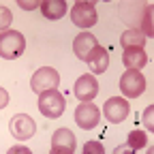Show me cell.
<instances>
[{
  "label": "cell",
  "mask_w": 154,
  "mask_h": 154,
  "mask_svg": "<svg viewBox=\"0 0 154 154\" xmlns=\"http://www.w3.org/2000/svg\"><path fill=\"white\" fill-rule=\"evenodd\" d=\"M26 49V38L17 30H7L0 34V56L5 60H15L24 54Z\"/></svg>",
  "instance_id": "cell-1"
},
{
  "label": "cell",
  "mask_w": 154,
  "mask_h": 154,
  "mask_svg": "<svg viewBox=\"0 0 154 154\" xmlns=\"http://www.w3.org/2000/svg\"><path fill=\"white\" fill-rule=\"evenodd\" d=\"M64 107H66V99L58 92V90H49V92H43L38 94V109L45 118H60L64 113Z\"/></svg>",
  "instance_id": "cell-2"
},
{
  "label": "cell",
  "mask_w": 154,
  "mask_h": 154,
  "mask_svg": "<svg viewBox=\"0 0 154 154\" xmlns=\"http://www.w3.org/2000/svg\"><path fill=\"white\" fill-rule=\"evenodd\" d=\"M58 84H60V75H58V71L51 69V66L38 69V71L32 75V79H30V88H32L36 94H43V92L56 90Z\"/></svg>",
  "instance_id": "cell-3"
},
{
  "label": "cell",
  "mask_w": 154,
  "mask_h": 154,
  "mask_svg": "<svg viewBox=\"0 0 154 154\" xmlns=\"http://www.w3.org/2000/svg\"><path fill=\"white\" fill-rule=\"evenodd\" d=\"M120 90L126 99H137L146 92V77L139 71L126 69V73L120 77Z\"/></svg>",
  "instance_id": "cell-4"
},
{
  "label": "cell",
  "mask_w": 154,
  "mask_h": 154,
  "mask_svg": "<svg viewBox=\"0 0 154 154\" xmlns=\"http://www.w3.org/2000/svg\"><path fill=\"white\" fill-rule=\"evenodd\" d=\"M99 118H101V109L96 107L92 101L77 105V109H75V122L84 131H92L96 124H99Z\"/></svg>",
  "instance_id": "cell-5"
},
{
  "label": "cell",
  "mask_w": 154,
  "mask_h": 154,
  "mask_svg": "<svg viewBox=\"0 0 154 154\" xmlns=\"http://www.w3.org/2000/svg\"><path fill=\"white\" fill-rule=\"evenodd\" d=\"M71 19H73V24L79 26V28L94 26L96 19H99L94 2H75V7L71 9Z\"/></svg>",
  "instance_id": "cell-6"
},
{
  "label": "cell",
  "mask_w": 154,
  "mask_h": 154,
  "mask_svg": "<svg viewBox=\"0 0 154 154\" xmlns=\"http://www.w3.org/2000/svg\"><path fill=\"white\" fill-rule=\"evenodd\" d=\"M103 113H105V118H107L111 124H118V122L126 120V118H128V113H131L128 101L122 99V96H113V99H107L105 105H103Z\"/></svg>",
  "instance_id": "cell-7"
},
{
  "label": "cell",
  "mask_w": 154,
  "mask_h": 154,
  "mask_svg": "<svg viewBox=\"0 0 154 154\" xmlns=\"http://www.w3.org/2000/svg\"><path fill=\"white\" fill-rule=\"evenodd\" d=\"M73 90H75V96L82 103H88V101H94L96 94H99V82H96L94 75H82L79 79L75 82Z\"/></svg>",
  "instance_id": "cell-8"
},
{
  "label": "cell",
  "mask_w": 154,
  "mask_h": 154,
  "mask_svg": "<svg viewBox=\"0 0 154 154\" xmlns=\"http://www.w3.org/2000/svg\"><path fill=\"white\" fill-rule=\"evenodd\" d=\"M9 128H11V135L15 139H30L32 135H34V131H36V124H34V120L30 118V116H26V113H19V116H15V118L9 122Z\"/></svg>",
  "instance_id": "cell-9"
},
{
  "label": "cell",
  "mask_w": 154,
  "mask_h": 154,
  "mask_svg": "<svg viewBox=\"0 0 154 154\" xmlns=\"http://www.w3.org/2000/svg\"><path fill=\"white\" fill-rule=\"evenodd\" d=\"M51 152L54 154H73L75 152V135L69 128H58L51 135Z\"/></svg>",
  "instance_id": "cell-10"
},
{
  "label": "cell",
  "mask_w": 154,
  "mask_h": 154,
  "mask_svg": "<svg viewBox=\"0 0 154 154\" xmlns=\"http://www.w3.org/2000/svg\"><path fill=\"white\" fill-rule=\"evenodd\" d=\"M86 64L90 66L92 75H101V73H105L107 66H109V51H107L105 47H101V45H96V47L90 51Z\"/></svg>",
  "instance_id": "cell-11"
},
{
  "label": "cell",
  "mask_w": 154,
  "mask_h": 154,
  "mask_svg": "<svg viewBox=\"0 0 154 154\" xmlns=\"http://www.w3.org/2000/svg\"><path fill=\"white\" fill-rule=\"evenodd\" d=\"M99 45V41H96V36L94 34H90V32H82L79 36L73 41V49H75V56L79 58V60H88V56H90V51Z\"/></svg>",
  "instance_id": "cell-12"
},
{
  "label": "cell",
  "mask_w": 154,
  "mask_h": 154,
  "mask_svg": "<svg viewBox=\"0 0 154 154\" xmlns=\"http://www.w3.org/2000/svg\"><path fill=\"white\" fill-rule=\"evenodd\" d=\"M122 62H124L126 69L139 71L148 64V54L143 51V47H126L124 54H122Z\"/></svg>",
  "instance_id": "cell-13"
},
{
  "label": "cell",
  "mask_w": 154,
  "mask_h": 154,
  "mask_svg": "<svg viewBox=\"0 0 154 154\" xmlns=\"http://www.w3.org/2000/svg\"><path fill=\"white\" fill-rule=\"evenodd\" d=\"M38 9H41L43 17H47V19H60L66 13V2L64 0H43Z\"/></svg>",
  "instance_id": "cell-14"
},
{
  "label": "cell",
  "mask_w": 154,
  "mask_h": 154,
  "mask_svg": "<svg viewBox=\"0 0 154 154\" xmlns=\"http://www.w3.org/2000/svg\"><path fill=\"white\" fill-rule=\"evenodd\" d=\"M120 43H122L124 49H126V47H141V45L146 43V36H143V32H141L139 28H128L126 32H122Z\"/></svg>",
  "instance_id": "cell-15"
},
{
  "label": "cell",
  "mask_w": 154,
  "mask_h": 154,
  "mask_svg": "<svg viewBox=\"0 0 154 154\" xmlns=\"http://www.w3.org/2000/svg\"><path fill=\"white\" fill-rule=\"evenodd\" d=\"M126 146H128L133 152H137V150L146 148V146H148V137H146V133H143V131H139V128L131 131V133H128V139H126Z\"/></svg>",
  "instance_id": "cell-16"
},
{
  "label": "cell",
  "mask_w": 154,
  "mask_h": 154,
  "mask_svg": "<svg viewBox=\"0 0 154 154\" xmlns=\"http://www.w3.org/2000/svg\"><path fill=\"white\" fill-rule=\"evenodd\" d=\"M143 36H152L154 34V28H152V5H148L143 11H141V28Z\"/></svg>",
  "instance_id": "cell-17"
},
{
  "label": "cell",
  "mask_w": 154,
  "mask_h": 154,
  "mask_svg": "<svg viewBox=\"0 0 154 154\" xmlns=\"http://www.w3.org/2000/svg\"><path fill=\"white\" fill-rule=\"evenodd\" d=\"M143 124L148 131H154V105H148L143 111Z\"/></svg>",
  "instance_id": "cell-18"
},
{
  "label": "cell",
  "mask_w": 154,
  "mask_h": 154,
  "mask_svg": "<svg viewBox=\"0 0 154 154\" xmlns=\"http://www.w3.org/2000/svg\"><path fill=\"white\" fill-rule=\"evenodd\" d=\"M84 152L86 154H105V148L99 143V141H88L84 146Z\"/></svg>",
  "instance_id": "cell-19"
},
{
  "label": "cell",
  "mask_w": 154,
  "mask_h": 154,
  "mask_svg": "<svg viewBox=\"0 0 154 154\" xmlns=\"http://www.w3.org/2000/svg\"><path fill=\"white\" fill-rule=\"evenodd\" d=\"M0 11H2V22H0V28H2V32H7L9 30V24H11V13H9V9L7 7H2V9H0Z\"/></svg>",
  "instance_id": "cell-20"
},
{
  "label": "cell",
  "mask_w": 154,
  "mask_h": 154,
  "mask_svg": "<svg viewBox=\"0 0 154 154\" xmlns=\"http://www.w3.org/2000/svg\"><path fill=\"white\" fill-rule=\"evenodd\" d=\"M17 5L22 7L24 11H30V9H34V7H41V2H36V0H28V2H26V0H19Z\"/></svg>",
  "instance_id": "cell-21"
},
{
  "label": "cell",
  "mask_w": 154,
  "mask_h": 154,
  "mask_svg": "<svg viewBox=\"0 0 154 154\" xmlns=\"http://www.w3.org/2000/svg\"><path fill=\"white\" fill-rule=\"evenodd\" d=\"M15 152H24V154H30V150H28V148H24V146H19V148H11V150H9V154H15Z\"/></svg>",
  "instance_id": "cell-22"
}]
</instances>
